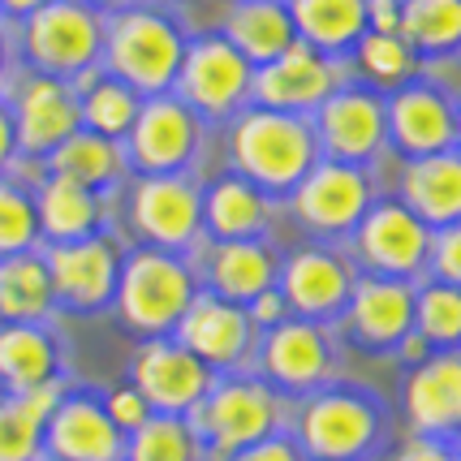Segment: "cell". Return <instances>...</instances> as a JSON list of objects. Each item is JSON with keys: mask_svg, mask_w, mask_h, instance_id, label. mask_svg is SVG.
<instances>
[{"mask_svg": "<svg viewBox=\"0 0 461 461\" xmlns=\"http://www.w3.org/2000/svg\"><path fill=\"white\" fill-rule=\"evenodd\" d=\"M229 160L238 177L259 185L267 199H276V194H294L298 181L323 156L306 117L272 113V108H241L229 130Z\"/></svg>", "mask_w": 461, "mask_h": 461, "instance_id": "1", "label": "cell"}, {"mask_svg": "<svg viewBox=\"0 0 461 461\" xmlns=\"http://www.w3.org/2000/svg\"><path fill=\"white\" fill-rule=\"evenodd\" d=\"M384 405L362 388H315L294 414L302 461H366L384 440Z\"/></svg>", "mask_w": 461, "mask_h": 461, "instance_id": "2", "label": "cell"}, {"mask_svg": "<svg viewBox=\"0 0 461 461\" xmlns=\"http://www.w3.org/2000/svg\"><path fill=\"white\" fill-rule=\"evenodd\" d=\"M281 419L285 402L276 388L263 380H221L190 410V431L199 444H212V453L233 457L267 436H281Z\"/></svg>", "mask_w": 461, "mask_h": 461, "instance_id": "3", "label": "cell"}, {"mask_svg": "<svg viewBox=\"0 0 461 461\" xmlns=\"http://www.w3.org/2000/svg\"><path fill=\"white\" fill-rule=\"evenodd\" d=\"M117 302H121V320L130 323L134 332L164 337L168 328H177L185 306L194 302V276L168 250H139L121 267Z\"/></svg>", "mask_w": 461, "mask_h": 461, "instance_id": "4", "label": "cell"}, {"mask_svg": "<svg viewBox=\"0 0 461 461\" xmlns=\"http://www.w3.org/2000/svg\"><path fill=\"white\" fill-rule=\"evenodd\" d=\"M185 40L168 18L151 9H130L108 31V65L117 82H125L134 95H164L177 82Z\"/></svg>", "mask_w": 461, "mask_h": 461, "instance_id": "5", "label": "cell"}, {"mask_svg": "<svg viewBox=\"0 0 461 461\" xmlns=\"http://www.w3.org/2000/svg\"><path fill=\"white\" fill-rule=\"evenodd\" d=\"M250 78L255 69L233 52V43L224 35H203L185 43L177 91L194 117H238L241 104L250 100Z\"/></svg>", "mask_w": 461, "mask_h": 461, "instance_id": "6", "label": "cell"}, {"mask_svg": "<svg viewBox=\"0 0 461 461\" xmlns=\"http://www.w3.org/2000/svg\"><path fill=\"white\" fill-rule=\"evenodd\" d=\"M354 250L371 276L388 281H414L427 272L431 255V229L405 207V203H371L354 229Z\"/></svg>", "mask_w": 461, "mask_h": 461, "instance_id": "7", "label": "cell"}, {"mask_svg": "<svg viewBox=\"0 0 461 461\" xmlns=\"http://www.w3.org/2000/svg\"><path fill=\"white\" fill-rule=\"evenodd\" d=\"M294 199V216L302 229L320 233V238H349L358 221L371 207V177L362 173L358 164H337L320 160L306 177L298 181Z\"/></svg>", "mask_w": 461, "mask_h": 461, "instance_id": "8", "label": "cell"}, {"mask_svg": "<svg viewBox=\"0 0 461 461\" xmlns=\"http://www.w3.org/2000/svg\"><path fill=\"white\" fill-rule=\"evenodd\" d=\"M315 142L323 160L337 164H366L375 160L388 142L384 125V100L366 86H337L328 100L315 108Z\"/></svg>", "mask_w": 461, "mask_h": 461, "instance_id": "9", "label": "cell"}, {"mask_svg": "<svg viewBox=\"0 0 461 461\" xmlns=\"http://www.w3.org/2000/svg\"><path fill=\"white\" fill-rule=\"evenodd\" d=\"M337 86H341L337 57H323V52H315V48H306V43L298 40L285 57L267 60V65L255 69L250 100H255V108L306 117V113H315Z\"/></svg>", "mask_w": 461, "mask_h": 461, "instance_id": "10", "label": "cell"}, {"mask_svg": "<svg viewBox=\"0 0 461 461\" xmlns=\"http://www.w3.org/2000/svg\"><path fill=\"white\" fill-rule=\"evenodd\" d=\"M100 48H104L100 18L78 0H52V5H40L31 14L26 52L48 74H82V69L95 65Z\"/></svg>", "mask_w": 461, "mask_h": 461, "instance_id": "11", "label": "cell"}, {"mask_svg": "<svg viewBox=\"0 0 461 461\" xmlns=\"http://www.w3.org/2000/svg\"><path fill=\"white\" fill-rule=\"evenodd\" d=\"M259 371L263 384L276 388L281 397H306V393L323 388L328 371H332V349H328L323 328L306 320H281L276 328H267L259 349Z\"/></svg>", "mask_w": 461, "mask_h": 461, "instance_id": "12", "label": "cell"}, {"mask_svg": "<svg viewBox=\"0 0 461 461\" xmlns=\"http://www.w3.org/2000/svg\"><path fill=\"white\" fill-rule=\"evenodd\" d=\"M212 366H203L185 345L151 341L134 358V393L151 405L156 414H190L212 388Z\"/></svg>", "mask_w": 461, "mask_h": 461, "instance_id": "13", "label": "cell"}, {"mask_svg": "<svg viewBox=\"0 0 461 461\" xmlns=\"http://www.w3.org/2000/svg\"><path fill=\"white\" fill-rule=\"evenodd\" d=\"M281 298L285 311H294L298 320L320 323L341 315L349 289H354V267L337 255V250H323V246H302L285 259L281 276Z\"/></svg>", "mask_w": 461, "mask_h": 461, "instance_id": "14", "label": "cell"}, {"mask_svg": "<svg viewBox=\"0 0 461 461\" xmlns=\"http://www.w3.org/2000/svg\"><path fill=\"white\" fill-rule=\"evenodd\" d=\"M194 147H199V117L173 95H156L151 104H142L130 125V156L147 177L181 173L194 160Z\"/></svg>", "mask_w": 461, "mask_h": 461, "instance_id": "15", "label": "cell"}, {"mask_svg": "<svg viewBox=\"0 0 461 461\" xmlns=\"http://www.w3.org/2000/svg\"><path fill=\"white\" fill-rule=\"evenodd\" d=\"M173 332H177V345H185L212 371L238 366L255 345V323L246 315V306L224 302L221 294H194V302L185 306V315Z\"/></svg>", "mask_w": 461, "mask_h": 461, "instance_id": "16", "label": "cell"}, {"mask_svg": "<svg viewBox=\"0 0 461 461\" xmlns=\"http://www.w3.org/2000/svg\"><path fill=\"white\" fill-rule=\"evenodd\" d=\"M384 125H388V142L402 147L410 160H419V156H436L453 147L457 108L440 86L410 82L384 100Z\"/></svg>", "mask_w": 461, "mask_h": 461, "instance_id": "17", "label": "cell"}, {"mask_svg": "<svg viewBox=\"0 0 461 461\" xmlns=\"http://www.w3.org/2000/svg\"><path fill=\"white\" fill-rule=\"evenodd\" d=\"M134 224L147 241H156V250H181L199 238L203 229V194L194 181L181 173L168 177H147L134 190Z\"/></svg>", "mask_w": 461, "mask_h": 461, "instance_id": "18", "label": "cell"}, {"mask_svg": "<svg viewBox=\"0 0 461 461\" xmlns=\"http://www.w3.org/2000/svg\"><path fill=\"white\" fill-rule=\"evenodd\" d=\"M405 419L414 436L444 440L461 431V349H440L410 371L405 380Z\"/></svg>", "mask_w": 461, "mask_h": 461, "instance_id": "19", "label": "cell"}, {"mask_svg": "<svg viewBox=\"0 0 461 461\" xmlns=\"http://www.w3.org/2000/svg\"><path fill=\"white\" fill-rule=\"evenodd\" d=\"M48 276H52V298L69 302L78 311H95L117 294L121 263L117 250L100 238L60 241L48 259Z\"/></svg>", "mask_w": 461, "mask_h": 461, "instance_id": "20", "label": "cell"}, {"mask_svg": "<svg viewBox=\"0 0 461 461\" xmlns=\"http://www.w3.org/2000/svg\"><path fill=\"white\" fill-rule=\"evenodd\" d=\"M345 328L371 349L397 345L414 328V289L410 281H388V276H366L354 281L345 302Z\"/></svg>", "mask_w": 461, "mask_h": 461, "instance_id": "21", "label": "cell"}, {"mask_svg": "<svg viewBox=\"0 0 461 461\" xmlns=\"http://www.w3.org/2000/svg\"><path fill=\"white\" fill-rule=\"evenodd\" d=\"M43 431H48V453L57 461H121L125 453L121 427L108 419V410L86 397L60 402L52 419L43 422Z\"/></svg>", "mask_w": 461, "mask_h": 461, "instance_id": "22", "label": "cell"}, {"mask_svg": "<svg viewBox=\"0 0 461 461\" xmlns=\"http://www.w3.org/2000/svg\"><path fill=\"white\" fill-rule=\"evenodd\" d=\"M427 229H444V224L461 221V151H436V156H419L405 160L402 168V199Z\"/></svg>", "mask_w": 461, "mask_h": 461, "instance_id": "23", "label": "cell"}, {"mask_svg": "<svg viewBox=\"0 0 461 461\" xmlns=\"http://www.w3.org/2000/svg\"><path fill=\"white\" fill-rule=\"evenodd\" d=\"M82 113L74 91L57 78H40L22 91L18 104V125H14V139L26 147V151H40V156H52L69 134H78Z\"/></svg>", "mask_w": 461, "mask_h": 461, "instance_id": "24", "label": "cell"}, {"mask_svg": "<svg viewBox=\"0 0 461 461\" xmlns=\"http://www.w3.org/2000/svg\"><path fill=\"white\" fill-rule=\"evenodd\" d=\"M224 40L250 69H259L267 60L285 57L298 43V31L285 0H238L224 18Z\"/></svg>", "mask_w": 461, "mask_h": 461, "instance_id": "25", "label": "cell"}, {"mask_svg": "<svg viewBox=\"0 0 461 461\" xmlns=\"http://www.w3.org/2000/svg\"><path fill=\"white\" fill-rule=\"evenodd\" d=\"M267 221H272V199L238 173L212 181V190L203 194V224L216 241H259Z\"/></svg>", "mask_w": 461, "mask_h": 461, "instance_id": "26", "label": "cell"}, {"mask_svg": "<svg viewBox=\"0 0 461 461\" xmlns=\"http://www.w3.org/2000/svg\"><path fill=\"white\" fill-rule=\"evenodd\" d=\"M294 31L306 48L341 57L366 35V0H285Z\"/></svg>", "mask_w": 461, "mask_h": 461, "instance_id": "27", "label": "cell"}, {"mask_svg": "<svg viewBox=\"0 0 461 461\" xmlns=\"http://www.w3.org/2000/svg\"><path fill=\"white\" fill-rule=\"evenodd\" d=\"M276 255L263 241H216L212 250V294L224 302L250 306L259 294L276 289Z\"/></svg>", "mask_w": 461, "mask_h": 461, "instance_id": "28", "label": "cell"}, {"mask_svg": "<svg viewBox=\"0 0 461 461\" xmlns=\"http://www.w3.org/2000/svg\"><path fill=\"white\" fill-rule=\"evenodd\" d=\"M397 35L414 57L461 52V0H402Z\"/></svg>", "mask_w": 461, "mask_h": 461, "instance_id": "29", "label": "cell"}, {"mask_svg": "<svg viewBox=\"0 0 461 461\" xmlns=\"http://www.w3.org/2000/svg\"><path fill=\"white\" fill-rule=\"evenodd\" d=\"M35 221H40L43 233H52L57 241H82V238H91V229L100 221V203H95V194L86 185L52 177L40 194Z\"/></svg>", "mask_w": 461, "mask_h": 461, "instance_id": "30", "label": "cell"}, {"mask_svg": "<svg viewBox=\"0 0 461 461\" xmlns=\"http://www.w3.org/2000/svg\"><path fill=\"white\" fill-rule=\"evenodd\" d=\"M52 306V276L48 263L35 255H5L0 259V315L14 323L40 320Z\"/></svg>", "mask_w": 461, "mask_h": 461, "instance_id": "31", "label": "cell"}, {"mask_svg": "<svg viewBox=\"0 0 461 461\" xmlns=\"http://www.w3.org/2000/svg\"><path fill=\"white\" fill-rule=\"evenodd\" d=\"M52 366H57V349H52V341L43 337L40 328L14 323V328L0 332V380L9 384L14 393L48 384Z\"/></svg>", "mask_w": 461, "mask_h": 461, "instance_id": "32", "label": "cell"}, {"mask_svg": "<svg viewBox=\"0 0 461 461\" xmlns=\"http://www.w3.org/2000/svg\"><path fill=\"white\" fill-rule=\"evenodd\" d=\"M48 164H52V177H65V181H74V185L95 190V185H108L121 173V151L113 147V139L78 130V134H69L48 156Z\"/></svg>", "mask_w": 461, "mask_h": 461, "instance_id": "33", "label": "cell"}, {"mask_svg": "<svg viewBox=\"0 0 461 461\" xmlns=\"http://www.w3.org/2000/svg\"><path fill=\"white\" fill-rule=\"evenodd\" d=\"M414 332L431 349H461V289L444 281L414 289Z\"/></svg>", "mask_w": 461, "mask_h": 461, "instance_id": "34", "label": "cell"}, {"mask_svg": "<svg viewBox=\"0 0 461 461\" xmlns=\"http://www.w3.org/2000/svg\"><path fill=\"white\" fill-rule=\"evenodd\" d=\"M354 60H358L362 78L380 91H402L414 82V69H419V57L402 43V35H375L366 31L358 43H354Z\"/></svg>", "mask_w": 461, "mask_h": 461, "instance_id": "35", "label": "cell"}, {"mask_svg": "<svg viewBox=\"0 0 461 461\" xmlns=\"http://www.w3.org/2000/svg\"><path fill=\"white\" fill-rule=\"evenodd\" d=\"M203 444L194 440L190 422L177 414H156L134 431L130 444V461H199Z\"/></svg>", "mask_w": 461, "mask_h": 461, "instance_id": "36", "label": "cell"}, {"mask_svg": "<svg viewBox=\"0 0 461 461\" xmlns=\"http://www.w3.org/2000/svg\"><path fill=\"white\" fill-rule=\"evenodd\" d=\"M78 113H82V121L91 125V134L117 139V134H125V130L134 125V117H139V95L117 78L91 82V86H86V100L78 104Z\"/></svg>", "mask_w": 461, "mask_h": 461, "instance_id": "37", "label": "cell"}, {"mask_svg": "<svg viewBox=\"0 0 461 461\" xmlns=\"http://www.w3.org/2000/svg\"><path fill=\"white\" fill-rule=\"evenodd\" d=\"M43 444V419L22 402H0V461H35Z\"/></svg>", "mask_w": 461, "mask_h": 461, "instance_id": "38", "label": "cell"}, {"mask_svg": "<svg viewBox=\"0 0 461 461\" xmlns=\"http://www.w3.org/2000/svg\"><path fill=\"white\" fill-rule=\"evenodd\" d=\"M40 233L35 221V203L26 199L22 190L0 181V255H22Z\"/></svg>", "mask_w": 461, "mask_h": 461, "instance_id": "39", "label": "cell"}, {"mask_svg": "<svg viewBox=\"0 0 461 461\" xmlns=\"http://www.w3.org/2000/svg\"><path fill=\"white\" fill-rule=\"evenodd\" d=\"M427 267L436 272V281L461 289V221L444 224V229H431V255H427Z\"/></svg>", "mask_w": 461, "mask_h": 461, "instance_id": "40", "label": "cell"}, {"mask_svg": "<svg viewBox=\"0 0 461 461\" xmlns=\"http://www.w3.org/2000/svg\"><path fill=\"white\" fill-rule=\"evenodd\" d=\"M104 410H108V419L117 422L121 431H139L142 422L151 419V405L142 402L134 388H117V393L108 397V405H104Z\"/></svg>", "mask_w": 461, "mask_h": 461, "instance_id": "41", "label": "cell"}, {"mask_svg": "<svg viewBox=\"0 0 461 461\" xmlns=\"http://www.w3.org/2000/svg\"><path fill=\"white\" fill-rule=\"evenodd\" d=\"M229 461H302V453H298V444L289 440V436H267V440L233 453Z\"/></svg>", "mask_w": 461, "mask_h": 461, "instance_id": "42", "label": "cell"}, {"mask_svg": "<svg viewBox=\"0 0 461 461\" xmlns=\"http://www.w3.org/2000/svg\"><path fill=\"white\" fill-rule=\"evenodd\" d=\"M393 461H461V453H453L444 440H427V436H414L410 444H402Z\"/></svg>", "mask_w": 461, "mask_h": 461, "instance_id": "43", "label": "cell"}, {"mask_svg": "<svg viewBox=\"0 0 461 461\" xmlns=\"http://www.w3.org/2000/svg\"><path fill=\"white\" fill-rule=\"evenodd\" d=\"M246 315H250V323H255V328H276V323L285 320L281 289H267V294H259V298L246 306Z\"/></svg>", "mask_w": 461, "mask_h": 461, "instance_id": "44", "label": "cell"}, {"mask_svg": "<svg viewBox=\"0 0 461 461\" xmlns=\"http://www.w3.org/2000/svg\"><path fill=\"white\" fill-rule=\"evenodd\" d=\"M397 18H402V0H366V31L397 35Z\"/></svg>", "mask_w": 461, "mask_h": 461, "instance_id": "45", "label": "cell"}, {"mask_svg": "<svg viewBox=\"0 0 461 461\" xmlns=\"http://www.w3.org/2000/svg\"><path fill=\"white\" fill-rule=\"evenodd\" d=\"M397 349H402V358L410 362V366H419V362L427 358V354H431V345L422 341V337H419V332H414V328H410V332H405L402 341H397Z\"/></svg>", "mask_w": 461, "mask_h": 461, "instance_id": "46", "label": "cell"}, {"mask_svg": "<svg viewBox=\"0 0 461 461\" xmlns=\"http://www.w3.org/2000/svg\"><path fill=\"white\" fill-rule=\"evenodd\" d=\"M9 151H14V121H9V113L0 108V164L9 160Z\"/></svg>", "mask_w": 461, "mask_h": 461, "instance_id": "47", "label": "cell"}, {"mask_svg": "<svg viewBox=\"0 0 461 461\" xmlns=\"http://www.w3.org/2000/svg\"><path fill=\"white\" fill-rule=\"evenodd\" d=\"M0 5H5L9 14H35V9H40V5H48V0H0Z\"/></svg>", "mask_w": 461, "mask_h": 461, "instance_id": "48", "label": "cell"}, {"mask_svg": "<svg viewBox=\"0 0 461 461\" xmlns=\"http://www.w3.org/2000/svg\"><path fill=\"white\" fill-rule=\"evenodd\" d=\"M453 147L461 151V108H457V134H453Z\"/></svg>", "mask_w": 461, "mask_h": 461, "instance_id": "49", "label": "cell"}, {"mask_svg": "<svg viewBox=\"0 0 461 461\" xmlns=\"http://www.w3.org/2000/svg\"><path fill=\"white\" fill-rule=\"evenodd\" d=\"M100 5H134V0H100Z\"/></svg>", "mask_w": 461, "mask_h": 461, "instance_id": "50", "label": "cell"}]
</instances>
